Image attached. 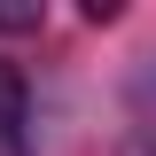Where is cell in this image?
Returning a JSON list of instances; mask_svg holds the SVG:
<instances>
[{"label":"cell","mask_w":156,"mask_h":156,"mask_svg":"<svg viewBox=\"0 0 156 156\" xmlns=\"http://www.w3.org/2000/svg\"><path fill=\"white\" fill-rule=\"evenodd\" d=\"M0 156H31V94L16 62H0Z\"/></svg>","instance_id":"1"},{"label":"cell","mask_w":156,"mask_h":156,"mask_svg":"<svg viewBox=\"0 0 156 156\" xmlns=\"http://www.w3.org/2000/svg\"><path fill=\"white\" fill-rule=\"evenodd\" d=\"M125 109H133V140L156 148V55L133 62V78H125Z\"/></svg>","instance_id":"2"}]
</instances>
